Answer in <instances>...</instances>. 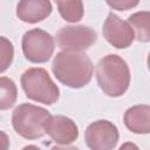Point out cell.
<instances>
[{
    "label": "cell",
    "mask_w": 150,
    "mask_h": 150,
    "mask_svg": "<svg viewBox=\"0 0 150 150\" xmlns=\"http://www.w3.org/2000/svg\"><path fill=\"white\" fill-rule=\"evenodd\" d=\"M96 40V32L87 26H66L56 34L57 46L63 50L81 52L88 49Z\"/></svg>",
    "instance_id": "cell-6"
},
{
    "label": "cell",
    "mask_w": 150,
    "mask_h": 150,
    "mask_svg": "<svg viewBox=\"0 0 150 150\" xmlns=\"http://www.w3.org/2000/svg\"><path fill=\"white\" fill-rule=\"evenodd\" d=\"M0 89H1L0 109L6 110V109L13 107L15 101H16V87H15L14 82L11 79H8L6 76H1V79H0Z\"/></svg>",
    "instance_id": "cell-14"
},
{
    "label": "cell",
    "mask_w": 150,
    "mask_h": 150,
    "mask_svg": "<svg viewBox=\"0 0 150 150\" xmlns=\"http://www.w3.org/2000/svg\"><path fill=\"white\" fill-rule=\"evenodd\" d=\"M53 36L40 29H30L22 36V52L25 57L34 63L47 62L54 53Z\"/></svg>",
    "instance_id": "cell-5"
},
{
    "label": "cell",
    "mask_w": 150,
    "mask_h": 150,
    "mask_svg": "<svg viewBox=\"0 0 150 150\" xmlns=\"http://www.w3.org/2000/svg\"><path fill=\"white\" fill-rule=\"evenodd\" d=\"M21 86L28 98L47 105L55 103L60 96L57 86L43 68H29L23 71Z\"/></svg>",
    "instance_id": "cell-4"
},
{
    "label": "cell",
    "mask_w": 150,
    "mask_h": 150,
    "mask_svg": "<svg viewBox=\"0 0 150 150\" xmlns=\"http://www.w3.org/2000/svg\"><path fill=\"white\" fill-rule=\"evenodd\" d=\"M105 1L112 9H117V11L131 9L136 7L139 2V0H105Z\"/></svg>",
    "instance_id": "cell-16"
},
{
    "label": "cell",
    "mask_w": 150,
    "mask_h": 150,
    "mask_svg": "<svg viewBox=\"0 0 150 150\" xmlns=\"http://www.w3.org/2000/svg\"><path fill=\"white\" fill-rule=\"evenodd\" d=\"M49 0H20L16 7L18 18L28 23H36L45 20L52 13Z\"/></svg>",
    "instance_id": "cell-10"
},
{
    "label": "cell",
    "mask_w": 150,
    "mask_h": 150,
    "mask_svg": "<svg viewBox=\"0 0 150 150\" xmlns=\"http://www.w3.org/2000/svg\"><path fill=\"white\" fill-rule=\"evenodd\" d=\"M128 22L136 32V39L141 42L150 41V12H137L131 14Z\"/></svg>",
    "instance_id": "cell-12"
},
{
    "label": "cell",
    "mask_w": 150,
    "mask_h": 150,
    "mask_svg": "<svg viewBox=\"0 0 150 150\" xmlns=\"http://www.w3.org/2000/svg\"><path fill=\"white\" fill-rule=\"evenodd\" d=\"M49 112L38 105L23 103L16 107L12 115L14 130L26 139H36L45 135V125Z\"/></svg>",
    "instance_id": "cell-3"
},
{
    "label": "cell",
    "mask_w": 150,
    "mask_h": 150,
    "mask_svg": "<svg viewBox=\"0 0 150 150\" xmlns=\"http://www.w3.org/2000/svg\"><path fill=\"white\" fill-rule=\"evenodd\" d=\"M96 79L104 94L111 97L121 96L129 88V67L121 56L109 54L98 61L96 66Z\"/></svg>",
    "instance_id": "cell-2"
},
{
    "label": "cell",
    "mask_w": 150,
    "mask_h": 150,
    "mask_svg": "<svg viewBox=\"0 0 150 150\" xmlns=\"http://www.w3.org/2000/svg\"><path fill=\"white\" fill-rule=\"evenodd\" d=\"M102 32L105 40L118 49L129 47L135 39L132 27H130L128 22L123 21L114 13H109Z\"/></svg>",
    "instance_id": "cell-8"
},
{
    "label": "cell",
    "mask_w": 150,
    "mask_h": 150,
    "mask_svg": "<svg viewBox=\"0 0 150 150\" xmlns=\"http://www.w3.org/2000/svg\"><path fill=\"white\" fill-rule=\"evenodd\" d=\"M52 70L62 84L70 88H81L88 84L93 77L91 60L81 52L57 53L53 60Z\"/></svg>",
    "instance_id": "cell-1"
},
{
    "label": "cell",
    "mask_w": 150,
    "mask_h": 150,
    "mask_svg": "<svg viewBox=\"0 0 150 150\" xmlns=\"http://www.w3.org/2000/svg\"><path fill=\"white\" fill-rule=\"evenodd\" d=\"M148 68H149V70H150V53H149V55H148Z\"/></svg>",
    "instance_id": "cell-17"
},
{
    "label": "cell",
    "mask_w": 150,
    "mask_h": 150,
    "mask_svg": "<svg viewBox=\"0 0 150 150\" xmlns=\"http://www.w3.org/2000/svg\"><path fill=\"white\" fill-rule=\"evenodd\" d=\"M1 46H0V56H1V67L0 70L5 71L8 66L12 63L13 60V54H14V49H13V45L6 39V38H1Z\"/></svg>",
    "instance_id": "cell-15"
},
{
    "label": "cell",
    "mask_w": 150,
    "mask_h": 150,
    "mask_svg": "<svg viewBox=\"0 0 150 150\" xmlns=\"http://www.w3.org/2000/svg\"><path fill=\"white\" fill-rule=\"evenodd\" d=\"M125 127L135 134L150 132V105L139 104L129 108L123 116Z\"/></svg>",
    "instance_id": "cell-11"
},
{
    "label": "cell",
    "mask_w": 150,
    "mask_h": 150,
    "mask_svg": "<svg viewBox=\"0 0 150 150\" xmlns=\"http://www.w3.org/2000/svg\"><path fill=\"white\" fill-rule=\"evenodd\" d=\"M60 15L69 22H77L83 16L82 0H55Z\"/></svg>",
    "instance_id": "cell-13"
},
{
    "label": "cell",
    "mask_w": 150,
    "mask_h": 150,
    "mask_svg": "<svg viewBox=\"0 0 150 150\" xmlns=\"http://www.w3.org/2000/svg\"><path fill=\"white\" fill-rule=\"evenodd\" d=\"M86 143L93 150L114 149L118 141V130L109 121L101 120L89 124L86 129Z\"/></svg>",
    "instance_id": "cell-7"
},
{
    "label": "cell",
    "mask_w": 150,
    "mask_h": 150,
    "mask_svg": "<svg viewBox=\"0 0 150 150\" xmlns=\"http://www.w3.org/2000/svg\"><path fill=\"white\" fill-rule=\"evenodd\" d=\"M46 134L57 144H70L79 136V129L70 118L62 115L49 116L45 125Z\"/></svg>",
    "instance_id": "cell-9"
}]
</instances>
